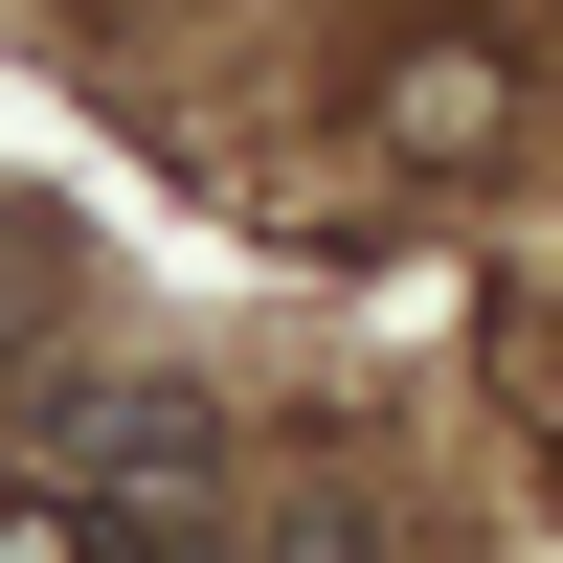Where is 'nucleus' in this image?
Instances as JSON below:
<instances>
[{
    "instance_id": "nucleus-1",
    "label": "nucleus",
    "mask_w": 563,
    "mask_h": 563,
    "mask_svg": "<svg viewBox=\"0 0 563 563\" xmlns=\"http://www.w3.org/2000/svg\"><path fill=\"white\" fill-rule=\"evenodd\" d=\"M68 474H90V496H135V519H203L225 429H203V384H68Z\"/></svg>"
},
{
    "instance_id": "nucleus-2",
    "label": "nucleus",
    "mask_w": 563,
    "mask_h": 563,
    "mask_svg": "<svg viewBox=\"0 0 563 563\" xmlns=\"http://www.w3.org/2000/svg\"><path fill=\"white\" fill-rule=\"evenodd\" d=\"M384 135H406V158H474V135H496V68H406Z\"/></svg>"
}]
</instances>
